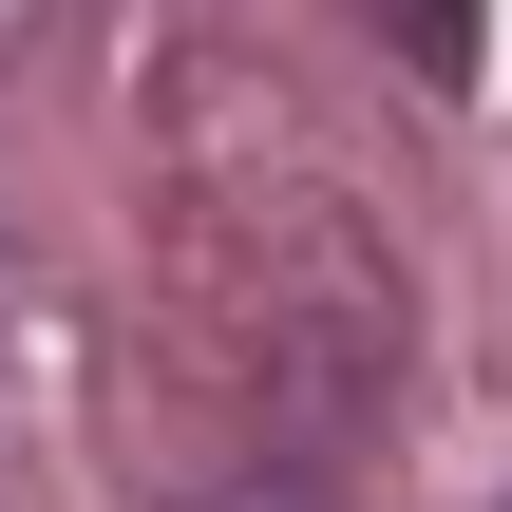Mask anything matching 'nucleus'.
Instances as JSON below:
<instances>
[{
    "instance_id": "f257e3e1",
    "label": "nucleus",
    "mask_w": 512,
    "mask_h": 512,
    "mask_svg": "<svg viewBox=\"0 0 512 512\" xmlns=\"http://www.w3.org/2000/svg\"><path fill=\"white\" fill-rule=\"evenodd\" d=\"M380 38H399L418 76H475V0H380Z\"/></svg>"
}]
</instances>
